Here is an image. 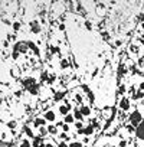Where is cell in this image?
<instances>
[{"label":"cell","mask_w":144,"mask_h":147,"mask_svg":"<svg viewBox=\"0 0 144 147\" xmlns=\"http://www.w3.org/2000/svg\"><path fill=\"white\" fill-rule=\"evenodd\" d=\"M46 123H48V121H46L43 117H36V118L33 120V125L38 127V128H39V127H43V125H48Z\"/></svg>","instance_id":"cell-13"},{"label":"cell","mask_w":144,"mask_h":147,"mask_svg":"<svg viewBox=\"0 0 144 147\" xmlns=\"http://www.w3.org/2000/svg\"><path fill=\"white\" fill-rule=\"evenodd\" d=\"M143 120H144V115H143V113L140 111V108H138V110H133V111L130 113V115H128V124L134 125L135 128L141 124Z\"/></svg>","instance_id":"cell-1"},{"label":"cell","mask_w":144,"mask_h":147,"mask_svg":"<svg viewBox=\"0 0 144 147\" xmlns=\"http://www.w3.org/2000/svg\"><path fill=\"white\" fill-rule=\"evenodd\" d=\"M94 133H95V128H94V125H91V124H87V125H85V128H84V134L91 137Z\"/></svg>","instance_id":"cell-21"},{"label":"cell","mask_w":144,"mask_h":147,"mask_svg":"<svg viewBox=\"0 0 144 147\" xmlns=\"http://www.w3.org/2000/svg\"><path fill=\"white\" fill-rule=\"evenodd\" d=\"M29 28H30V32L33 35H39L42 32V26H40V22L39 20H30L29 22Z\"/></svg>","instance_id":"cell-4"},{"label":"cell","mask_w":144,"mask_h":147,"mask_svg":"<svg viewBox=\"0 0 144 147\" xmlns=\"http://www.w3.org/2000/svg\"><path fill=\"white\" fill-rule=\"evenodd\" d=\"M42 143H45L42 137H35V138H32V147H39Z\"/></svg>","instance_id":"cell-28"},{"label":"cell","mask_w":144,"mask_h":147,"mask_svg":"<svg viewBox=\"0 0 144 147\" xmlns=\"http://www.w3.org/2000/svg\"><path fill=\"white\" fill-rule=\"evenodd\" d=\"M79 111L82 113V115L84 117H89L91 114H92V110H91V107L89 105H79Z\"/></svg>","instance_id":"cell-12"},{"label":"cell","mask_w":144,"mask_h":147,"mask_svg":"<svg viewBox=\"0 0 144 147\" xmlns=\"http://www.w3.org/2000/svg\"><path fill=\"white\" fill-rule=\"evenodd\" d=\"M69 147H85V146L82 144V141H72L69 143Z\"/></svg>","instance_id":"cell-37"},{"label":"cell","mask_w":144,"mask_h":147,"mask_svg":"<svg viewBox=\"0 0 144 147\" xmlns=\"http://www.w3.org/2000/svg\"><path fill=\"white\" fill-rule=\"evenodd\" d=\"M19 147H32V140L30 138H22L19 141Z\"/></svg>","instance_id":"cell-25"},{"label":"cell","mask_w":144,"mask_h":147,"mask_svg":"<svg viewBox=\"0 0 144 147\" xmlns=\"http://www.w3.org/2000/svg\"><path fill=\"white\" fill-rule=\"evenodd\" d=\"M58 136H59V138H61L62 141H66V143H68V141L71 140V136H69V134H66L65 131H63V133H61V134H58Z\"/></svg>","instance_id":"cell-35"},{"label":"cell","mask_w":144,"mask_h":147,"mask_svg":"<svg viewBox=\"0 0 144 147\" xmlns=\"http://www.w3.org/2000/svg\"><path fill=\"white\" fill-rule=\"evenodd\" d=\"M72 114H74V117H75V120H77V121H84V118H85V117L82 115V113L79 111V108H75Z\"/></svg>","instance_id":"cell-24"},{"label":"cell","mask_w":144,"mask_h":147,"mask_svg":"<svg viewBox=\"0 0 144 147\" xmlns=\"http://www.w3.org/2000/svg\"><path fill=\"white\" fill-rule=\"evenodd\" d=\"M12 29H13V33H17L22 29V22L20 20H15L13 25H12Z\"/></svg>","instance_id":"cell-26"},{"label":"cell","mask_w":144,"mask_h":147,"mask_svg":"<svg viewBox=\"0 0 144 147\" xmlns=\"http://www.w3.org/2000/svg\"><path fill=\"white\" fill-rule=\"evenodd\" d=\"M23 133L26 134L28 138H35V133H33V130H32L29 125H25V127H23Z\"/></svg>","instance_id":"cell-20"},{"label":"cell","mask_w":144,"mask_h":147,"mask_svg":"<svg viewBox=\"0 0 144 147\" xmlns=\"http://www.w3.org/2000/svg\"><path fill=\"white\" fill-rule=\"evenodd\" d=\"M74 127L77 130H82V128H85V124H84V121H75L74 123Z\"/></svg>","instance_id":"cell-36"},{"label":"cell","mask_w":144,"mask_h":147,"mask_svg":"<svg viewBox=\"0 0 144 147\" xmlns=\"http://www.w3.org/2000/svg\"><path fill=\"white\" fill-rule=\"evenodd\" d=\"M75 121H77V120H75L74 114H71V113H69L68 115H65V117H63V123H65V124H74Z\"/></svg>","instance_id":"cell-22"},{"label":"cell","mask_w":144,"mask_h":147,"mask_svg":"<svg viewBox=\"0 0 144 147\" xmlns=\"http://www.w3.org/2000/svg\"><path fill=\"white\" fill-rule=\"evenodd\" d=\"M46 147H58V146H56V144H53L52 141H48V143H46Z\"/></svg>","instance_id":"cell-47"},{"label":"cell","mask_w":144,"mask_h":147,"mask_svg":"<svg viewBox=\"0 0 144 147\" xmlns=\"http://www.w3.org/2000/svg\"><path fill=\"white\" fill-rule=\"evenodd\" d=\"M62 128H63V131H65V133H69V124H63V125H62Z\"/></svg>","instance_id":"cell-46"},{"label":"cell","mask_w":144,"mask_h":147,"mask_svg":"<svg viewBox=\"0 0 144 147\" xmlns=\"http://www.w3.org/2000/svg\"><path fill=\"white\" fill-rule=\"evenodd\" d=\"M84 26L87 28L88 32H92V30H94V23H92L91 20H85V22H84Z\"/></svg>","instance_id":"cell-33"},{"label":"cell","mask_w":144,"mask_h":147,"mask_svg":"<svg viewBox=\"0 0 144 147\" xmlns=\"http://www.w3.org/2000/svg\"><path fill=\"white\" fill-rule=\"evenodd\" d=\"M23 87H25V90H29L30 87H33L35 84H38V81H36V78H33V77H26L25 80H23Z\"/></svg>","instance_id":"cell-8"},{"label":"cell","mask_w":144,"mask_h":147,"mask_svg":"<svg viewBox=\"0 0 144 147\" xmlns=\"http://www.w3.org/2000/svg\"><path fill=\"white\" fill-rule=\"evenodd\" d=\"M59 66H61V69H69L71 68V61L68 59V58H62L61 61H59Z\"/></svg>","instance_id":"cell-15"},{"label":"cell","mask_w":144,"mask_h":147,"mask_svg":"<svg viewBox=\"0 0 144 147\" xmlns=\"http://www.w3.org/2000/svg\"><path fill=\"white\" fill-rule=\"evenodd\" d=\"M135 63H137V66H138L140 69H144V55L138 56V58L135 59Z\"/></svg>","instance_id":"cell-31"},{"label":"cell","mask_w":144,"mask_h":147,"mask_svg":"<svg viewBox=\"0 0 144 147\" xmlns=\"http://www.w3.org/2000/svg\"><path fill=\"white\" fill-rule=\"evenodd\" d=\"M128 53H130L131 56H135V58L141 56V55H143V45L138 43L137 40H133V42L128 45Z\"/></svg>","instance_id":"cell-2"},{"label":"cell","mask_w":144,"mask_h":147,"mask_svg":"<svg viewBox=\"0 0 144 147\" xmlns=\"http://www.w3.org/2000/svg\"><path fill=\"white\" fill-rule=\"evenodd\" d=\"M135 137L138 141H144V120L141 121V124L137 127V131H135Z\"/></svg>","instance_id":"cell-9"},{"label":"cell","mask_w":144,"mask_h":147,"mask_svg":"<svg viewBox=\"0 0 144 147\" xmlns=\"http://www.w3.org/2000/svg\"><path fill=\"white\" fill-rule=\"evenodd\" d=\"M89 143H91V137H89V136H84V138H82V144L87 146V144H89Z\"/></svg>","instance_id":"cell-40"},{"label":"cell","mask_w":144,"mask_h":147,"mask_svg":"<svg viewBox=\"0 0 144 147\" xmlns=\"http://www.w3.org/2000/svg\"><path fill=\"white\" fill-rule=\"evenodd\" d=\"M72 101H74L75 104H78V105H82V102H84V95H82V92L75 91L74 94H72Z\"/></svg>","instance_id":"cell-10"},{"label":"cell","mask_w":144,"mask_h":147,"mask_svg":"<svg viewBox=\"0 0 144 147\" xmlns=\"http://www.w3.org/2000/svg\"><path fill=\"white\" fill-rule=\"evenodd\" d=\"M38 131H39V137H46L49 133H48V128H46V125H43V127H39L38 128Z\"/></svg>","instance_id":"cell-32"},{"label":"cell","mask_w":144,"mask_h":147,"mask_svg":"<svg viewBox=\"0 0 144 147\" xmlns=\"http://www.w3.org/2000/svg\"><path fill=\"white\" fill-rule=\"evenodd\" d=\"M63 104H65V105H66V107H68L69 110H72V104H71V100L65 98V100H63Z\"/></svg>","instance_id":"cell-43"},{"label":"cell","mask_w":144,"mask_h":147,"mask_svg":"<svg viewBox=\"0 0 144 147\" xmlns=\"http://www.w3.org/2000/svg\"><path fill=\"white\" fill-rule=\"evenodd\" d=\"M58 147H69V144H68L66 141H61V143L58 144Z\"/></svg>","instance_id":"cell-45"},{"label":"cell","mask_w":144,"mask_h":147,"mask_svg":"<svg viewBox=\"0 0 144 147\" xmlns=\"http://www.w3.org/2000/svg\"><path fill=\"white\" fill-rule=\"evenodd\" d=\"M42 117H43L48 123H55L58 115H56V113H55L53 110H48V111H45V113H43V115H42Z\"/></svg>","instance_id":"cell-7"},{"label":"cell","mask_w":144,"mask_h":147,"mask_svg":"<svg viewBox=\"0 0 144 147\" xmlns=\"http://www.w3.org/2000/svg\"><path fill=\"white\" fill-rule=\"evenodd\" d=\"M118 108L121 110V111H130L131 110V101H130V98L128 97H121L120 100H118Z\"/></svg>","instance_id":"cell-3"},{"label":"cell","mask_w":144,"mask_h":147,"mask_svg":"<svg viewBox=\"0 0 144 147\" xmlns=\"http://www.w3.org/2000/svg\"><path fill=\"white\" fill-rule=\"evenodd\" d=\"M65 95H66L65 92H55V95H53V100H55V101H61V100L63 101V100H65V98H63Z\"/></svg>","instance_id":"cell-34"},{"label":"cell","mask_w":144,"mask_h":147,"mask_svg":"<svg viewBox=\"0 0 144 147\" xmlns=\"http://www.w3.org/2000/svg\"><path fill=\"white\" fill-rule=\"evenodd\" d=\"M122 43H124V42H122V39H115L114 46H115V48H121V46H122Z\"/></svg>","instance_id":"cell-41"},{"label":"cell","mask_w":144,"mask_h":147,"mask_svg":"<svg viewBox=\"0 0 144 147\" xmlns=\"http://www.w3.org/2000/svg\"><path fill=\"white\" fill-rule=\"evenodd\" d=\"M141 147H144V146H141Z\"/></svg>","instance_id":"cell-50"},{"label":"cell","mask_w":144,"mask_h":147,"mask_svg":"<svg viewBox=\"0 0 144 147\" xmlns=\"http://www.w3.org/2000/svg\"><path fill=\"white\" fill-rule=\"evenodd\" d=\"M138 29H140V32L144 35V22H141V23L138 25Z\"/></svg>","instance_id":"cell-44"},{"label":"cell","mask_w":144,"mask_h":147,"mask_svg":"<svg viewBox=\"0 0 144 147\" xmlns=\"http://www.w3.org/2000/svg\"><path fill=\"white\" fill-rule=\"evenodd\" d=\"M15 51H19L22 55H26L30 49H29V45L26 42H16L15 43Z\"/></svg>","instance_id":"cell-5"},{"label":"cell","mask_w":144,"mask_h":147,"mask_svg":"<svg viewBox=\"0 0 144 147\" xmlns=\"http://www.w3.org/2000/svg\"><path fill=\"white\" fill-rule=\"evenodd\" d=\"M49 77H50V75H49L48 71H42V72H40V81H42V82H48V81H49Z\"/></svg>","instance_id":"cell-30"},{"label":"cell","mask_w":144,"mask_h":147,"mask_svg":"<svg viewBox=\"0 0 144 147\" xmlns=\"http://www.w3.org/2000/svg\"><path fill=\"white\" fill-rule=\"evenodd\" d=\"M28 92H29L30 95H35V97L39 95V94H40V87H39V84H35L33 87H30V88L28 90Z\"/></svg>","instance_id":"cell-16"},{"label":"cell","mask_w":144,"mask_h":147,"mask_svg":"<svg viewBox=\"0 0 144 147\" xmlns=\"http://www.w3.org/2000/svg\"><path fill=\"white\" fill-rule=\"evenodd\" d=\"M95 5H97V15H98V16H104L105 12H107L105 3H100V2H97Z\"/></svg>","instance_id":"cell-11"},{"label":"cell","mask_w":144,"mask_h":147,"mask_svg":"<svg viewBox=\"0 0 144 147\" xmlns=\"http://www.w3.org/2000/svg\"><path fill=\"white\" fill-rule=\"evenodd\" d=\"M133 100H134V101H141V100H144V91L137 90V91L134 92V95H133Z\"/></svg>","instance_id":"cell-23"},{"label":"cell","mask_w":144,"mask_h":147,"mask_svg":"<svg viewBox=\"0 0 144 147\" xmlns=\"http://www.w3.org/2000/svg\"><path fill=\"white\" fill-rule=\"evenodd\" d=\"M46 128H48V133H49L50 136H58V125H56V124L49 123V124L46 125Z\"/></svg>","instance_id":"cell-14"},{"label":"cell","mask_w":144,"mask_h":147,"mask_svg":"<svg viewBox=\"0 0 144 147\" xmlns=\"http://www.w3.org/2000/svg\"><path fill=\"white\" fill-rule=\"evenodd\" d=\"M28 45H29V49L35 53V56L38 58V56H40V51H39V48L35 45V42H28Z\"/></svg>","instance_id":"cell-17"},{"label":"cell","mask_w":144,"mask_h":147,"mask_svg":"<svg viewBox=\"0 0 144 147\" xmlns=\"http://www.w3.org/2000/svg\"><path fill=\"white\" fill-rule=\"evenodd\" d=\"M127 146H128V141H127V140H122V138H121V140L118 141V147H127Z\"/></svg>","instance_id":"cell-42"},{"label":"cell","mask_w":144,"mask_h":147,"mask_svg":"<svg viewBox=\"0 0 144 147\" xmlns=\"http://www.w3.org/2000/svg\"><path fill=\"white\" fill-rule=\"evenodd\" d=\"M10 131H13V130H16L17 128V125H19V123L16 121V120H9V121H6V124H5Z\"/></svg>","instance_id":"cell-19"},{"label":"cell","mask_w":144,"mask_h":147,"mask_svg":"<svg viewBox=\"0 0 144 147\" xmlns=\"http://www.w3.org/2000/svg\"><path fill=\"white\" fill-rule=\"evenodd\" d=\"M39 147H46V143H42V144H40Z\"/></svg>","instance_id":"cell-49"},{"label":"cell","mask_w":144,"mask_h":147,"mask_svg":"<svg viewBox=\"0 0 144 147\" xmlns=\"http://www.w3.org/2000/svg\"><path fill=\"white\" fill-rule=\"evenodd\" d=\"M127 90H128V87H127L125 84H121V85L118 87V97H120V98L124 97V94L127 92Z\"/></svg>","instance_id":"cell-27"},{"label":"cell","mask_w":144,"mask_h":147,"mask_svg":"<svg viewBox=\"0 0 144 147\" xmlns=\"http://www.w3.org/2000/svg\"><path fill=\"white\" fill-rule=\"evenodd\" d=\"M69 111H71V110H69V108H68L65 104L58 105V113H59L61 115H63V117H65V115H68V114H69Z\"/></svg>","instance_id":"cell-18"},{"label":"cell","mask_w":144,"mask_h":147,"mask_svg":"<svg viewBox=\"0 0 144 147\" xmlns=\"http://www.w3.org/2000/svg\"><path fill=\"white\" fill-rule=\"evenodd\" d=\"M13 95H15L16 98H22V97H23V91H22V90H15V91H13Z\"/></svg>","instance_id":"cell-39"},{"label":"cell","mask_w":144,"mask_h":147,"mask_svg":"<svg viewBox=\"0 0 144 147\" xmlns=\"http://www.w3.org/2000/svg\"><path fill=\"white\" fill-rule=\"evenodd\" d=\"M59 30H61V32H63V30H65V25H63V23H61V25H59Z\"/></svg>","instance_id":"cell-48"},{"label":"cell","mask_w":144,"mask_h":147,"mask_svg":"<svg viewBox=\"0 0 144 147\" xmlns=\"http://www.w3.org/2000/svg\"><path fill=\"white\" fill-rule=\"evenodd\" d=\"M20 72H22V69L17 68V66H13V68L10 69V74H12V77H13V78H17V77L20 75Z\"/></svg>","instance_id":"cell-29"},{"label":"cell","mask_w":144,"mask_h":147,"mask_svg":"<svg viewBox=\"0 0 144 147\" xmlns=\"http://www.w3.org/2000/svg\"><path fill=\"white\" fill-rule=\"evenodd\" d=\"M114 114H115V113H114V110H112L111 107H107V108H104V110H102V113H101L100 118H102L104 121H105V120L108 121V120H111V118L114 117Z\"/></svg>","instance_id":"cell-6"},{"label":"cell","mask_w":144,"mask_h":147,"mask_svg":"<svg viewBox=\"0 0 144 147\" xmlns=\"http://www.w3.org/2000/svg\"><path fill=\"white\" fill-rule=\"evenodd\" d=\"M20 55H22V53H20L19 51H13V53H12V59H13V61H19Z\"/></svg>","instance_id":"cell-38"}]
</instances>
